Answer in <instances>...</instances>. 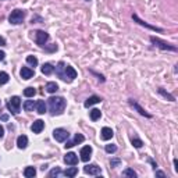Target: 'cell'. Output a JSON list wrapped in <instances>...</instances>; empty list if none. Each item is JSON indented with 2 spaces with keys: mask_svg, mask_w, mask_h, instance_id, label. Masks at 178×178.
<instances>
[{
  "mask_svg": "<svg viewBox=\"0 0 178 178\" xmlns=\"http://www.w3.org/2000/svg\"><path fill=\"white\" fill-rule=\"evenodd\" d=\"M130 104L131 106H132V107H135L136 109V110H138V113L139 114H142V115H145V117H148V118H150L152 117V115L150 114H149V113H146V111L145 110H143V109L142 107H140V106L138 104V103H136V102H134V100H130Z\"/></svg>",
  "mask_w": 178,
  "mask_h": 178,
  "instance_id": "obj_18",
  "label": "cell"
},
{
  "mask_svg": "<svg viewBox=\"0 0 178 178\" xmlns=\"http://www.w3.org/2000/svg\"><path fill=\"white\" fill-rule=\"evenodd\" d=\"M64 70H65V64L63 63V61H60L58 65L56 67V74H57L61 79H64Z\"/></svg>",
  "mask_w": 178,
  "mask_h": 178,
  "instance_id": "obj_20",
  "label": "cell"
},
{
  "mask_svg": "<svg viewBox=\"0 0 178 178\" xmlns=\"http://www.w3.org/2000/svg\"><path fill=\"white\" fill-rule=\"evenodd\" d=\"M159 93H160V95H163L164 98H165V99H168V100H170V102H174V100H175V99H174V96H171L170 93H167L164 89H161V88L159 89Z\"/></svg>",
  "mask_w": 178,
  "mask_h": 178,
  "instance_id": "obj_30",
  "label": "cell"
},
{
  "mask_svg": "<svg viewBox=\"0 0 178 178\" xmlns=\"http://www.w3.org/2000/svg\"><path fill=\"white\" fill-rule=\"evenodd\" d=\"M49 107H50V113L53 115L61 114L65 109V99L61 96H56V98L49 99Z\"/></svg>",
  "mask_w": 178,
  "mask_h": 178,
  "instance_id": "obj_1",
  "label": "cell"
},
{
  "mask_svg": "<svg viewBox=\"0 0 178 178\" xmlns=\"http://www.w3.org/2000/svg\"><path fill=\"white\" fill-rule=\"evenodd\" d=\"M17 146L18 149H25L28 146V136L25 135H20L17 138Z\"/></svg>",
  "mask_w": 178,
  "mask_h": 178,
  "instance_id": "obj_17",
  "label": "cell"
},
{
  "mask_svg": "<svg viewBox=\"0 0 178 178\" xmlns=\"http://www.w3.org/2000/svg\"><path fill=\"white\" fill-rule=\"evenodd\" d=\"M84 171H85L86 174H89V175H99V174L102 173V168L96 164H88L84 167Z\"/></svg>",
  "mask_w": 178,
  "mask_h": 178,
  "instance_id": "obj_8",
  "label": "cell"
},
{
  "mask_svg": "<svg viewBox=\"0 0 178 178\" xmlns=\"http://www.w3.org/2000/svg\"><path fill=\"white\" fill-rule=\"evenodd\" d=\"M0 46H6V39L3 36H0Z\"/></svg>",
  "mask_w": 178,
  "mask_h": 178,
  "instance_id": "obj_36",
  "label": "cell"
},
{
  "mask_svg": "<svg viewBox=\"0 0 178 178\" xmlns=\"http://www.w3.org/2000/svg\"><path fill=\"white\" fill-rule=\"evenodd\" d=\"M102 102V99L99 98V96H90V98H88L85 100V103H84V106L85 107H90V106H93V104H96V103H100Z\"/></svg>",
  "mask_w": 178,
  "mask_h": 178,
  "instance_id": "obj_16",
  "label": "cell"
},
{
  "mask_svg": "<svg viewBox=\"0 0 178 178\" xmlns=\"http://www.w3.org/2000/svg\"><path fill=\"white\" fill-rule=\"evenodd\" d=\"M104 150L107 153H114L115 150H117V146H115V145H106Z\"/></svg>",
  "mask_w": 178,
  "mask_h": 178,
  "instance_id": "obj_33",
  "label": "cell"
},
{
  "mask_svg": "<svg viewBox=\"0 0 178 178\" xmlns=\"http://www.w3.org/2000/svg\"><path fill=\"white\" fill-rule=\"evenodd\" d=\"M36 93V89L32 88V86H28V88H25V90H24V96H27V98H33Z\"/></svg>",
  "mask_w": 178,
  "mask_h": 178,
  "instance_id": "obj_27",
  "label": "cell"
},
{
  "mask_svg": "<svg viewBox=\"0 0 178 178\" xmlns=\"http://www.w3.org/2000/svg\"><path fill=\"white\" fill-rule=\"evenodd\" d=\"M53 136H54V139L57 140V142H64V140H67L70 138V134H68V131L64 130V128H56V130L53 131Z\"/></svg>",
  "mask_w": 178,
  "mask_h": 178,
  "instance_id": "obj_4",
  "label": "cell"
},
{
  "mask_svg": "<svg viewBox=\"0 0 178 178\" xmlns=\"http://www.w3.org/2000/svg\"><path fill=\"white\" fill-rule=\"evenodd\" d=\"M132 18H134V21H136V23H138V24H140V25H142V27H146V28H149V29H152V31H157V32H161V31H163V29H161V28H156V27H152V25H149L148 23H145V21L139 20V18H138V15H135V14L132 15Z\"/></svg>",
  "mask_w": 178,
  "mask_h": 178,
  "instance_id": "obj_13",
  "label": "cell"
},
{
  "mask_svg": "<svg viewBox=\"0 0 178 178\" xmlns=\"http://www.w3.org/2000/svg\"><path fill=\"white\" fill-rule=\"evenodd\" d=\"M150 42H152L155 46H157V48L163 49V50H171V52H175V50H177V49L174 48V46H171L170 43L163 42V40H160L159 38H155V36H152V38H150Z\"/></svg>",
  "mask_w": 178,
  "mask_h": 178,
  "instance_id": "obj_5",
  "label": "cell"
},
{
  "mask_svg": "<svg viewBox=\"0 0 178 178\" xmlns=\"http://www.w3.org/2000/svg\"><path fill=\"white\" fill-rule=\"evenodd\" d=\"M8 79H10L8 74L4 73V71H2V73H0V85H4V84H7Z\"/></svg>",
  "mask_w": 178,
  "mask_h": 178,
  "instance_id": "obj_28",
  "label": "cell"
},
{
  "mask_svg": "<svg viewBox=\"0 0 178 178\" xmlns=\"http://www.w3.org/2000/svg\"><path fill=\"white\" fill-rule=\"evenodd\" d=\"M123 175H125V177H136V173L134 170H131V168H127V170L123 171Z\"/></svg>",
  "mask_w": 178,
  "mask_h": 178,
  "instance_id": "obj_32",
  "label": "cell"
},
{
  "mask_svg": "<svg viewBox=\"0 0 178 178\" xmlns=\"http://www.w3.org/2000/svg\"><path fill=\"white\" fill-rule=\"evenodd\" d=\"M131 142H132V145L135 146V148H138V149L143 146V142L140 139H138V138H132V139H131Z\"/></svg>",
  "mask_w": 178,
  "mask_h": 178,
  "instance_id": "obj_31",
  "label": "cell"
},
{
  "mask_svg": "<svg viewBox=\"0 0 178 178\" xmlns=\"http://www.w3.org/2000/svg\"><path fill=\"white\" fill-rule=\"evenodd\" d=\"M48 40H49L48 32H45V31H36L35 32V42L38 43L39 46H45Z\"/></svg>",
  "mask_w": 178,
  "mask_h": 178,
  "instance_id": "obj_6",
  "label": "cell"
},
{
  "mask_svg": "<svg viewBox=\"0 0 178 178\" xmlns=\"http://www.w3.org/2000/svg\"><path fill=\"white\" fill-rule=\"evenodd\" d=\"M77 78V71L74 70L71 65H65V70H64V81H68V82H71V81H74Z\"/></svg>",
  "mask_w": 178,
  "mask_h": 178,
  "instance_id": "obj_7",
  "label": "cell"
},
{
  "mask_svg": "<svg viewBox=\"0 0 178 178\" xmlns=\"http://www.w3.org/2000/svg\"><path fill=\"white\" fill-rule=\"evenodd\" d=\"M24 175H25L27 178H32L36 175V170L33 167H27L25 170H24Z\"/></svg>",
  "mask_w": 178,
  "mask_h": 178,
  "instance_id": "obj_25",
  "label": "cell"
},
{
  "mask_svg": "<svg viewBox=\"0 0 178 178\" xmlns=\"http://www.w3.org/2000/svg\"><path fill=\"white\" fill-rule=\"evenodd\" d=\"M60 173H61V171H60V168H58V167H56V168H53V170L50 171V173H49V177H57Z\"/></svg>",
  "mask_w": 178,
  "mask_h": 178,
  "instance_id": "obj_34",
  "label": "cell"
},
{
  "mask_svg": "<svg viewBox=\"0 0 178 178\" xmlns=\"http://www.w3.org/2000/svg\"><path fill=\"white\" fill-rule=\"evenodd\" d=\"M25 11L24 10H14L11 11L10 17H8V21H10V24H14V25H18V24H21L24 21V18H25Z\"/></svg>",
  "mask_w": 178,
  "mask_h": 178,
  "instance_id": "obj_2",
  "label": "cell"
},
{
  "mask_svg": "<svg viewBox=\"0 0 178 178\" xmlns=\"http://www.w3.org/2000/svg\"><path fill=\"white\" fill-rule=\"evenodd\" d=\"M35 106H36V103L33 100H27L25 103H24V110L25 111H33Z\"/></svg>",
  "mask_w": 178,
  "mask_h": 178,
  "instance_id": "obj_26",
  "label": "cell"
},
{
  "mask_svg": "<svg viewBox=\"0 0 178 178\" xmlns=\"http://www.w3.org/2000/svg\"><path fill=\"white\" fill-rule=\"evenodd\" d=\"M84 140H85V136H84L82 134H75V136H74V139H73V140H68V139H67L65 148L70 149V148H73V146L78 145V143H82Z\"/></svg>",
  "mask_w": 178,
  "mask_h": 178,
  "instance_id": "obj_9",
  "label": "cell"
},
{
  "mask_svg": "<svg viewBox=\"0 0 178 178\" xmlns=\"http://www.w3.org/2000/svg\"><path fill=\"white\" fill-rule=\"evenodd\" d=\"M78 174V168L77 167H70V168H67V170L64 171V175L65 177H75Z\"/></svg>",
  "mask_w": 178,
  "mask_h": 178,
  "instance_id": "obj_24",
  "label": "cell"
},
{
  "mask_svg": "<svg viewBox=\"0 0 178 178\" xmlns=\"http://www.w3.org/2000/svg\"><path fill=\"white\" fill-rule=\"evenodd\" d=\"M174 165H175V170L178 171V161L177 160H174Z\"/></svg>",
  "mask_w": 178,
  "mask_h": 178,
  "instance_id": "obj_40",
  "label": "cell"
},
{
  "mask_svg": "<svg viewBox=\"0 0 178 178\" xmlns=\"http://www.w3.org/2000/svg\"><path fill=\"white\" fill-rule=\"evenodd\" d=\"M27 63L31 65V67H36L38 65V58L35 56H28L27 57Z\"/></svg>",
  "mask_w": 178,
  "mask_h": 178,
  "instance_id": "obj_29",
  "label": "cell"
},
{
  "mask_svg": "<svg viewBox=\"0 0 178 178\" xmlns=\"http://www.w3.org/2000/svg\"><path fill=\"white\" fill-rule=\"evenodd\" d=\"M90 120L92 121H96V120H99V118L102 117V111L99 110V109H93V110H90Z\"/></svg>",
  "mask_w": 178,
  "mask_h": 178,
  "instance_id": "obj_22",
  "label": "cell"
},
{
  "mask_svg": "<svg viewBox=\"0 0 178 178\" xmlns=\"http://www.w3.org/2000/svg\"><path fill=\"white\" fill-rule=\"evenodd\" d=\"M43 128H45V123H43L42 120H36V121H33L31 130H32L33 134H40L43 131Z\"/></svg>",
  "mask_w": 178,
  "mask_h": 178,
  "instance_id": "obj_12",
  "label": "cell"
},
{
  "mask_svg": "<svg viewBox=\"0 0 178 178\" xmlns=\"http://www.w3.org/2000/svg\"><path fill=\"white\" fill-rule=\"evenodd\" d=\"M113 130L111 128H109V127H104V128H102V139L103 140H109V139H111L113 138Z\"/></svg>",
  "mask_w": 178,
  "mask_h": 178,
  "instance_id": "obj_15",
  "label": "cell"
},
{
  "mask_svg": "<svg viewBox=\"0 0 178 178\" xmlns=\"http://www.w3.org/2000/svg\"><path fill=\"white\" fill-rule=\"evenodd\" d=\"M35 109H36V111H38L39 114H45V113H46V103H45V100L36 102Z\"/></svg>",
  "mask_w": 178,
  "mask_h": 178,
  "instance_id": "obj_19",
  "label": "cell"
},
{
  "mask_svg": "<svg viewBox=\"0 0 178 178\" xmlns=\"http://www.w3.org/2000/svg\"><path fill=\"white\" fill-rule=\"evenodd\" d=\"M53 71H54V67H53L52 64L46 63V64H43V65H42V73L45 74V75H50Z\"/></svg>",
  "mask_w": 178,
  "mask_h": 178,
  "instance_id": "obj_21",
  "label": "cell"
},
{
  "mask_svg": "<svg viewBox=\"0 0 178 178\" xmlns=\"http://www.w3.org/2000/svg\"><path fill=\"white\" fill-rule=\"evenodd\" d=\"M4 57H6V53L0 50V61H2V60H4Z\"/></svg>",
  "mask_w": 178,
  "mask_h": 178,
  "instance_id": "obj_37",
  "label": "cell"
},
{
  "mask_svg": "<svg viewBox=\"0 0 178 178\" xmlns=\"http://www.w3.org/2000/svg\"><path fill=\"white\" fill-rule=\"evenodd\" d=\"M64 161H65V164H68V165H75L78 163V156L75 153L70 152L64 156Z\"/></svg>",
  "mask_w": 178,
  "mask_h": 178,
  "instance_id": "obj_11",
  "label": "cell"
},
{
  "mask_svg": "<svg viewBox=\"0 0 178 178\" xmlns=\"http://www.w3.org/2000/svg\"><path fill=\"white\" fill-rule=\"evenodd\" d=\"M21 78L23 79H31V78L33 77V70H31V68H28V67H23L21 68Z\"/></svg>",
  "mask_w": 178,
  "mask_h": 178,
  "instance_id": "obj_14",
  "label": "cell"
},
{
  "mask_svg": "<svg viewBox=\"0 0 178 178\" xmlns=\"http://www.w3.org/2000/svg\"><path fill=\"white\" fill-rule=\"evenodd\" d=\"M156 175H159V177H164V173H163V171H156Z\"/></svg>",
  "mask_w": 178,
  "mask_h": 178,
  "instance_id": "obj_39",
  "label": "cell"
},
{
  "mask_svg": "<svg viewBox=\"0 0 178 178\" xmlns=\"http://www.w3.org/2000/svg\"><path fill=\"white\" fill-rule=\"evenodd\" d=\"M3 135H4V128L0 125V138H3Z\"/></svg>",
  "mask_w": 178,
  "mask_h": 178,
  "instance_id": "obj_38",
  "label": "cell"
},
{
  "mask_svg": "<svg viewBox=\"0 0 178 178\" xmlns=\"http://www.w3.org/2000/svg\"><path fill=\"white\" fill-rule=\"evenodd\" d=\"M20 106H21V99L18 98V96H13V98H11L10 100H8V103H7L8 110H10L13 114L20 113Z\"/></svg>",
  "mask_w": 178,
  "mask_h": 178,
  "instance_id": "obj_3",
  "label": "cell"
},
{
  "mask_svg": "<svg viewBox=\"0 0 178 178\" xmlns=\"http://www.w3.org/2000/svg\"><path fill=\"white\" fill-rule=\"evenodd\" d=\"M90 155H92V148L90 146H84L79 152V156H81V160L82 161H88L90 159Z\"/></svg>",
  "mask_w": 178,
  "mask_h": 178,
  "instance_id": "obj_10",
  "label": "cell"
},
{
  "mask_svg": "<svg viewBox=\"0 0 178 178\" xmlns=\"http://www.w3.org/2000/svg\"><path fill=\"white\" fill-rule=\"evenodd\" d=\"M58 89V85L56 82H48L46 84V90H48L49 93H56Z\"/></svg>",
  "mask_w": 178,
  "mask_h": 178,
  "instance_id": "obj_23",
  "label": "cell"
},
{
  "mask_svg": "<svg viewBox=\"0 0 178 178\" xmlns=\"http://www.w3.org/2000/svg\"><path fill=\"white\" fill-rule=\"evenodd\" d=\"M110 164H111V167H115L117 164H120V160H118V159H115V160H111Z\"/></svg>",
  "mask_w": 178,
  "mask_h": 178,
  "instance_id": "obj_35",
  "label": "cell"
}]
</instances>
